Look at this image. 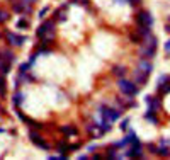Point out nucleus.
<instances>
[{
    "instance_id": "nucleus-1",
    "label": "nucleus",
    "mask_w": 170,
    "mask_h": 160,
    "mask_svg": "<svg viewBox=\"0 0 170 160\" xmlns=\"http://www.w3.org/2000/svg\"><path fill=\"white\" fill-rule=\"evenodd\" d=\"M143 43V48L141 51H140V54H141V60H146V58H151L155 56V51H157V38L151 34L146 36V39Z\"/></svg>"
},
{
    "instance_id": "nucleus-2",
    "label": "nucleus",
    "mask_w": 170,
    "mask_h": 160,
    "mask_svg": "<svg viewBox=\"0 0 170 160\" xmlns=\"http://www.w3.org/2000/svg\"><path fill=\"white\" fill-rule=\"evenodd\" d=\"M117 85H119V90H121L122 94H126V96H136L138 94V85H135L133 82H129V80H124V78H121L117 82Z\"/></svg>"
},
{
    "instance_id": "nucleus-3",
    "label": "nucleus",
    "mask_w": 170,
    "mask_h": 160,
    "mask_svg": "<svg viewBox=\"0 0 170 160\" xmlns=\"http://www.w3.org/2000/svg\"><path fill=\"white\" fill-rule=\"evenodd\" d=\"M100 114H102L104 119L116 121V119H119V116L122 114V107L121 109H111V107H107V106H100Z\"/></svg>"
},
{
    "instance_id": "nucleus-4",
    "label": "nucleus",
    "mask_w": 170,
    "mask_h": 160,
    "mask_svg": "<svg viewBox=\"0 0 170 160\" xmlns=\"http://www.w3.org/2000/svg\"><path fill=\"white\" fill-rule=\"evenodd\" d=\"M29 138H31V141L36 145V147L43 148V150H49V145L46 143V140L38 131H34V129H32V131H29Z\"/></svg>"
},
{
    "instance_id": "nucleus-5",
    "label": "nucleus",
    "mask_w": 170,
    "mask_h": 160,
    "mask_svg": "<svg viewBox=\"0 0 170 160\" xmlns=\"http://www.w3.org/2000/svg\"><path fill=\"white\" fill-rule=\"evenodd\" d=\"M136 24H138V26L151 27V24H153V17H151V14L148 12V10H141V12L136 16Z\"/></svg>"
},
{
    "instance_id": "nucleus-6",
    "label": "nucleus",
    "mask_w": 170,
    "mask_h": 160,
    "mask_svg": "<svg viewBox=\"0 0 170 160\" xmlns=\"http://www.w3.org/2000/svg\"><path fill=\"white\" fill-rule=\"evenodd\" d=\"M5 38H7V41H9L10 45H14V46H22L24 41H26L24 36H19V34H16V32H7Z\"/></svg>"
},
{
    "instance_id": "nucleus-7",
    "label": "nucleus",
    "mask_w": 170,
    "mask_h": 160,
    "mask_svg": "<svg viewBox=\"0 0 170 160\" xmlns=\"http://www.w3.org/2000/svg\"><path fill=\"white\" fill-rule=\"evenodd\" d=\"M0 60L3 61H9L10 65L16 61V54H14V51H10L9 48H0Z\"/></svg>"
},
{
    "instance_id": "nucleus-8",
    "label": "nucleus",
    "mask_w": 170,
    "mask_h": 160,
    "mask_svg": "<svg viewBox=\"0 0 170 160\" xmlns=\"http://www.w3.org/2000/svg\"><path fill=\"white\" fill-rule=\"evenodd\" d=\"M17 114H19V118H21V121H24V123H27L29 126H31V128H34V129H43V125L41 123H38V121H34V119H31V118H27L26 114H22V112H17Z\"/></svg>"
},
{
    "instance_id": "nucleus-9",
    "label": "nucleus",
    "mask_w": 170,
    "mask_h": 160,
    "mask_svg": "<svg viewBox=\"0 0 170 160\" xmlns=\"http://www.w3.org/2000/svg\"><path fill=\"white\" fill-rule=\"evenodd\" d=\"M145 102L150 106V111H153V112H158V109H160V101L157 99V97H153V96H146L145 97Z\"/></svg>"
},
{
    "instance_id": "nucleus-10",
    "label": "nucleus",
    "mask_w": 170,
    "mask_h": 160,
    "mask_svg": "<svg viewBox=\"0 0 170 160\" xmlns=\"http://www.w3.org/2000/svg\"><path fill=\"white\" fill-rule=\"evenodd\" d=\"M60 129H61V133H65L67 136H75V134L78 133V129L75 125H65V126H61Z\"/></svg>"
},
{
    "instance_id": "nucleus-11",
    "label": "nucleus",
    "mask_w": 170,
    "mask_h": 160,
    "mask_svg": "<svg viewBox=\"0 0 170 160\" xmlns=\"http://www.w3.org/2000/svg\"><path fill=\"white\" fill-rule=\"evenodd\" d=\"M138 70L143 72V73H146V75H150L151 70H153V65H151L150 61H146V60H141V61H140V68H138Z\"/></svg>"
},
{
    "instance_id": "nucleus-12",
    "label": "nucleus",
    "mask_w": 170,
    "mask_h": 160,
    "mask_svg": "<svg viewBox=\"0 0 170 160\" xmlns=\"http://www.w3.org/2000/svg\"><path fill=\"white\" fill-rule=\"evenodd\" d=\"M135 82L138 83V85H143V83L148 82V75L143 73V72H140V70H136L135 72Z\"/></svg>"
},
{
    "instance_id": "nucleus-13",
    "label": "nucleus",
    "mask_w": 170,
    "mask_h": 160,
    "mask_svg": "<svg viewBox=\"0 0 170 160\" xmlns=\"http://www.w3.org/2000/svg\"><path fill=\"white\" fill-rule=\"evenodd\" d=\"M53 19L55 21H65L67 19V7H60V9H56Z\"/></svg>"
},
{
    "instance_id": "nucleus-14",
    "label": "nucleus",
    "mask_w": 170,
    "mask_h": 160,
    "mask_svg": "<svg viewBox=\"0 0 170 160\" xmlns=\"http://www.w3.org/2000/svg\"><path fill=\"white\" fill-rule=\"evenodd\" d=\"M158 157H170V148L165 147V145H162V147H157V153Z\"/></svg>"
},
{
    "instance_id": "nucleus-15",
    "label": "nucleus",
    "mask_w": 170,
    "mask_h": 160,
    "mask_svg": "<svg viewBox=\"0 0 170 160\" xmlns=\"http://www.w3.org/2000/svg\"><path fill=\"white\" fill-rule=\"evenodd\" d=\"M24 97H26V96H24L22 92H16V94H14L12 101H14V104H16V107H19L21 104L24 102Z\"/></svg>"
},
{
    "instance_id": "nucleus-16",
    "label": "nucleus",
    "mask_w": 170,
    "mask_h": 160,
    "mask_svg": "<svg viewBox=\"0 0 170 160\" xmlns=\"http://www.w3.org/2000/svg\"><path fill=\"white\" fill-rule=\"evenodd\" d=\"M129 39H131V41L135 43V45H140V43L143 41V36L140 34L138 31H135V32H131V34H129Z\"/></svg>"
},
{
    "instance_id": "nucleus-17",
    "label": "nucleus",
    "mask_w": 170,
    "mask_h": 160,
    "mask_svg": "<svg viewBox=\"0 0 170 160\" xmlns=\"http://www.w3.org/2000/svg\"><path fill=\"white\" fill-rule=\"evenodd\" d=\"M158 92H160V94H168L170 92V80L162 82L160 85H158Z\"/></svg>"
},
{
    "instance_id": "nucleus-18",
    "label": "nucleus",
    "mask_w": 170,
    "mask_h": 160,
    "mask_svg": "<svg viewBox=\"0 0 170 160\" xmlns=\"http://www.w3.org/2000/svg\"><path fill=\"white\" fill-rule=\"evenodd\" d=\"M113 73L116 75V77H124V75H126V68L121 67V65H116V67L113 68Z\"/></svg>"
},
{
    "instance_id": "nucleus-19",
    "label": "nucleus",
    "mask_w": 170,
    "mask_h": 160,
    "mask_svg": "<svg viewBox=\"0 0 170 160\" xmlns=\"http://www.w3.org/2000/svg\"><path fill=\"white\" fill-rule=\"evenodd\" d=\"M9 72H10V63H9V61L0 60V73L5 75V73H9Z\"/></svg>"
},
{
    "instance_id": "nucleus-20",
    "label": "nucleus",
    "mask_w": 170,
    "mask_h": 160,
    "mask_svg": "<svg viewBox=\"0 0 170 160\" xmlns=\"http://www.w3.org/2000/svg\"><path fill=\"white\" fill-rule=\"evenodd\" d=\"M145 118H146L148 121H151L153 125H157V123H158V119H157V116H155V112H153V111H150V109H148V111L145 112Z\"/></svg>"
},
{
    "instance_id": "nucleus-21",
    "label": "nucleus",
    "mask_w": 170,
    "mask_h": 160,
    "mask_svg": "<svg viewBox=\"0 0 170 160\" xmlns=\"http://www.w3.org/2000/svg\"><path fill=\"white\" fill-rule=\"evenodd\" d=\"M9 19H10V12H7V10H3V9H0V24H5Z\"/></svg>"
},
{
    "instance_id": "nucleus-22",
    "label": "nucleus",
    "mask_w": 170,
    "mask_h": 160,
    "mask_svg": "<svg viewBox=\"0 0 170 160\" xmlns=\"http://www.w3.org/2000/svg\"><path fill=\"white\" fill-rule=\"evenodd\" d=\"M58 152H60L61 155H67L65 152H68V145L63 143V141H60V143H58Z\"/></svg>"
},
{
    "instance_id": "nucleus-23",
    "label": "nucleus",
    "mask_w": 170,
    "mask_h": 160,
    "mask_svg": "<svg viewBox=\"0 0 170 160\" xmlns=\"http://www.w3.org/2000/svg\"><path fill=\"white\" fill-rule=\"evenodd\" d=\"M5 90H7V85H5V78L0 77V96H5Z\"/></svg>"
},
{
    "instance_id": "nucleus-24",
    "label": "nucleus",
    "mask_w": 170,
    "mask_h": 160,
    "mask_svg": "<svg viewBox=\"0 0 170 160\" xmlns=\"http://www.w3.org/2000/svg\"><path fill=\"white\" fill-rule=\"evenodd\" d=\"M17 27H19V29H27L29 27V21L19 19V21H17Z\"/></svg>"
},
{
    "instance_id": "nucleus-25",
    "label": "nucleus",
    "mask_w": 170,
    "mask_h": 160,
    "mask_svg": "<svg viewBox=\"0 0 170 160\" xmlns=\"http://www.w3.org/2000/svg\"><path fill=\"white\" fill-rule=\"evenodd\" d=\"M29 67H31V63H22L19 67V73H27L29 72Z\"/></svg>"
},
{
    "instance_id": "nucleus-26",
    "label": "nucleus",
    "mask_w": 170,
    "mask_h": 160,
    "mask_svg": "<svg viewBox=\"0 0 170 160\" xmlns=\"http://www.w3.org/2000/svg\"><path fill=\"white\" fill-rule=\"evenodd\" d=\"M48 10H49V7H44V9H43L41 12H39V17H41V19H43V17H44L46 14H48Z\"/></svg>"
},
{
    "instance_id": "nucleus-27",
    "label": "nucleus",
    "mask_w": 170,
    "mask_h": 160,
    "mask_svg": "<svg viewBox=\"0 0 170 160\" xmlns=\"http://www.w3.org/2000/svg\"><path fill=\"white\" fill-rule=\"evenodd\" d=\"M73 3H82V5H89V0H71Z\"/></svg>"
},
{
    "instance_id": "nucleus-28",
    "label": "nucleus",
    "mask_w": 170,
    "mask_h": 160,
    "mask_svg": "<svg viewBox=\"0 0 170 160\" xmlns=\"http://www.w3.org/2000/svg\"><path fill=\"white\" fill-rule=\"evenodd\" d=\"M167 80H170L168 75H162L160 78H158V83H162V82H167Z\"/></svg>"
},
{
    "instance_id": "nucleus-29",
    "label": "nucleus",
    "mask_w": 170,
    "mask_h": 160,
    "mask_svg": "<svg viewBox=\"0 0 170 160\" xmlns=\"http://www.w3.org/2000/svg\"><path fill=\"white\" fill-rule=\"evenodd\" d=\"M146 148H148V150L151 152V153H157V147H155V145H151V143H150V145H148Z\"/></svg>"
},
{
    "instance_id": "nucleus-30",
    "label": "nucleus",
    "mask_w": 170,
    "mask_h": 160,
    "mask_svg": "<svg viewBox=\"0 0 170 160\" xmlns=\"http://www.w3.org/2000/svg\"><path fill=\"white\" fill-rule=\"evenodd\" d=\"M128 125H129V119H124V121L121 123V129H126V128H128Z\"/></svg>"
},
{
    "instance_id": "nucleus-31",
    "label": "nucleus",
    "mask_w": 170,
    "mask_h": 160,
    "mask_svg": "<svg viewBox=\"0 0 170 160\" xmlns=\"http://www.w3.org/2000/svg\"><path fill=\"white\" fill-rule=\"evenodd\" d=\"M21 2H24V3H29V5H32V3L36 2V0H21Z\"/></svg>"
},
{
    "instance_id": "nucleus-32",
    "label": "nucleus",
    "mask_w": 170,
    "mask_h": 160,
    "mask_svg": "<svg viewBox=\"0 0 170 160\" xmlns=\"http://www.w3.org/2000/svg\"><path fill=\"white\" fill-rule=\"evenodd\" d=\"M165 51H168V53H170V39L167 41V45H165Z\"/></svg>"
},
{
    "instance_id": "nucleus-33",
    "label": "nucleus",
    "mask_w": 170,
    "mask_h": 160,
    "mask_svg": "<svg viewBox=\"0 0 170 160\" xmlns=\"http://www.w3.org/2000/svg\"><path fill=\"white\" fill-rule=\"evenodd\" d=\"M129 3H133V5H138L140 0H129Z\"/></svg>"
},
{
    "instance_id": "nucleus-34",
    "label": "nucleus",
    "mask_w": 170,
    "mask_h": 160,
    "mask_svg": "<svg viewBox=\"0 0 170 160\" xmlns=\"http://www.w3.org/2000/svg\"><path fill=\"white\" fill-rule=\"evenodd\" d=\"M0 133H3V128H0Z\"/></svg>"
},
{
    "instance_id": "nucleus-35",
    "label": "nucleus",
    "mask_w": 170,
    "mask_h": 160,
    "mask_svg": "<svg viewBox=\"0 0 170 160\" xmlns=\"http://www.w3.org/2000/svg\"><path fill=\"white\" fill-rule=\"evenodd\" d=\"M0 39H2V32H0Z\"/></svg>"
}]
</instances>
